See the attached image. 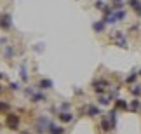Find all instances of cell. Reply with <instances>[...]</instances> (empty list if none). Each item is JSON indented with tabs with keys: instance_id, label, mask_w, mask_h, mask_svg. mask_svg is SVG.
Masks as SVG:
<instances>
[{
	"instance_id": "obj_14",
	"label": "cell",
	"mask_w": 141,
	"mask_h": 134,
	"mask_svg": "<svg viewBox=\"0 0 141 134\" xmlns=\"http://www.w3.org/2000/svg\"><path fill=\"white\" fill-rule=\"evenodd\" d=\"M31 99H33V103H38V101H44V99H45V96H44V94H33V96H31Z\"/></svg>"
},
{
	"instance_id": "obj_19",
	"label": "cell",
	"mask_w": 141,
	"mask_h": 134,
	"mask_svg": "<svg viewBox=\"0 0 141 134\" xmlns=\"http://www.w3.org/2000/svg\"><path fill=\"white\" fill-rule=\"evenodd\" d=\"M11 89H12V91H18L19 85H18V84H11Z\"/></svg>"
},
{
	"instance_id": "obj_7",
	"label": "cell",
	"mask_w": 141,
	"mask_h": 134,
	"mask_svg": "<svg viewBox=\"0 0 141 134\" xmlns=\"http://www.w3.org/2000/svg\"><path fill=\"white\" fill-rule=\"evenodd\" d=\"M87 115H89V117H96V115H99V108H98V106L89 105V106H87Z\"/></svg>"
},
{
	"instance_id": "obj_2",
	"label": "cell",
	"mask_w": 141,
	"mask_h": 134,
	"mask_svg": "<svg viewBox=\"0 0 141 134\" xmlns=\"http://www.w3.org/2000/svg\"><path fill=\"white\" fill-rule=\"evenodd\" d=\"M101 131H105V132H110V131H113L112 122H110L106 117H103V120H101Z\"/></svg>"
},
{
	"instance_id": "obj_12",
	"label": "cell",
	"mask_w": 141,
	"mask_h": 134,
	"mask_svg": "<svg viewBox=\"0 0 141 134\" xmlns=\"http://www.w3.org/2000/svg\"><path fill=\"white\" fill-rule=\"evenodd\" d=\"M129 108H131V110H138V108H141V101H139V99H132L131 105H129Z\"/></svg>"
},
{
	"instance_id": "obj_6",
	"label": "cell",
	"mask_w": 141,
	"mask_h": 134,
	"mask_svg": "<svg viewBox=\"0 0 141 134\" xmlns=\"http://www.w3.org/2000/svg\"><path fill=\"white\" fill-rule=\"evenodd\" d=\"M106 118H108V120H110V122H112L113 129L117 127V111H115V110H113V111H110V113H108V115H106Z\"/></svg>"
},
{
	"instance_id": "obj_11",
	"label": "cell",
	"mask_w": 141,
	"mask_h": 134,
	"mask_svg": "<svg viewBox=\"0 0 141 134\" xmlns=\"http://www.w3.org/2000/svg\"><path fill=\"white\" fill-rule=\"evenodd\" d=\"M38 87H40V89H51V87H52V82L45 78V80H42L40 84H38Z\"/></svg>"
},
{
	"instance_id": "obj_1",
	"label": "cell",
	"mask_w": 141,
	"mask_h": 134,
	"mask_svg": "<svg viewBox=\"0 0 141 134\" xmlns=\"http://www.w3.org/2000/svg\"><path fill=\"white\" fill-rule=\"evenodd\" d=\"M5 124L9 125V129H12V131H16L18 129V125H19V117L18 115H7V118H5Z\"/></svg>"
},
{
	"instance_id": "obj_4",
	"label": "cell",
	"mask_w": 141,
	"mask_h": 134,
	"mask_svg": "<svg viewBox=\"0 0 141 134\" xmlns=\"http://www.w3.org/2000/svg\"><path fill=\"white\" fill-rule=\"evenodd\" d=\"M0 26L4 30H7L9 26H11V16H7V14H4L2 18H0Z\"/></svg>"
},
{
	"instance_id": "obj_3",
	"label": "cell",
	"mask_w": 141,
	"mask_h": 134,
	"mask_svg": "<svg viewBox=\"0 0 141 134\" xmlns=\"http://www.w3.org/2000/svg\"><path fill=\"white\" fill-rule=\"evenodd\" d=\"M129 5L132 7V11H136L138 16H141V2L139 0H129Z\"/></svg>"
},
{
	"instance_id": "obj_8",
	"label": "cell",
	"mask_w": 141,
	"mask_h": 134,
	"mask_svg": "<svg viewBox=\"0 0 141 134\" xmlns=\"http://www.w3.org/2000/svg\"><path fill=\"white\" fill-rule=\"evenodd\" d=\"M115 108H117V110H127L129 105H127L124 99H117V101H115Z\"/></svg>"
},
{
	"instance_id": "obj_16",
	"label": "cell",
	"mask_w": 141,
	"mask_h": 134,
	"mask_svg": "<svg viewBox=\"0 0 141 134\" xmlns=\"http://www.w3.org/2000/svg\"><path fill=\"white\" fill-rule=\"evenodd\" d=\"M131 92H132V96H136V98H138V96H141V85L132 87V89H131Z\"/></svg>"
},
{
	"instance_id": "obj_20",
	"label": "cell",
	"mask_w": 141,
	"mask_h": 134,
	"mask_svg": "<svg viewBox=\"0 0 141 134\" xmlns=\"http://www.w3.org/2000/svg\"><path fill=\"white\" fill-rule=\"evenodd\" d=\"M7 108H9V106H7L5 103H0V110H7Z\"/></svg>"
},
{
	"instance_id": "obj_17",
	"label": "cell",
	"mask_w": 141,
	"mask_h": 134,
	"mask_svg": "<svg viewBox=\"0 0 141 134\" xmlns=\"http://www.w3.org/2000/svg\"><path fill=\"white\" fill-rule=\"evenodd\" d=\"M96 9H103V11H105V2L98 0V2H96Z\"/></svg>"
},
{
	"instance_id": "obj_18",
	"label": "cell",
	"mask_w": 141,
	"mask_h": 134,
	"mask_svg": "<svg viewBox=\"0 0 141 134\" xmlns=\"http://www.w3.org/2000/svg\"><path fill=\"white\" fill-rule=\"evenodd\" d=\"M68 108H70L68 103H63V105H61V110H68Z\"/></svg>"
},
{
	"instance_id": "obj_22",
	"label": "cell",
	"mask_w": 141,
	"mask_h": 134,
	"mask_svg": "<svg viewBox=\"0 0 141 134\" xmlns=\"http://www.w3.org/2000/svg\"><path fill=\"white\" fill-rule=\"evenodd\" d=\"M139 75H141V70H139Z\"/></svg>"
},
{
	"instance_id": "obj_15",
	"label": "cell",
	"mask_w": 141,
	"mask_h": 134,
	"mask_svg": "<svg viewBox=\"0 0 141 134\" xmlns=\"http://www.w3.org/2000/svg\"><path fill=\"white\" fill-rule=\"evenodd\" d=\"M92 26H94V30H96L98 33H101V31H103V28H105V23H103V21H101V23H94Z\"/></svg>"
},
{
	"instance_id": "obj_9",
	"label": "cell",
	"mask_w": 141,
	"mask_h": 134,
	"mask_svg": "<svg viewBox=\"0 0 141 134\" xmlns=\"http://www.w3.org/2000/svg\"><path fill=\"white\" fill-rule=\"evenodd\" d=\"M49 132H51V134H63V132H65V129H63V127H58V125H52V124H51V125H49Z\"/></svg>"
},
{
	"instance_id": "obj_5",
	"label": "cell",
	"mask_w": 141,
	"mask_h": 134,
	"mask_svg": "<svg viewBox=\"0 0 141 134\" xmlns=\"http://www.w3.org/2000/svg\"><path fill=\"white\" fill-rule=\"evenodd\" d=\"M59 120H61V122H71V120H73V115L68 113V111H61V113H59Z\"/></svg>"
},
{
	"instance_id": "obj_13",
	"label": "cell",
	"mask_w": 141,
	"mask_h": 134,
	"mask_svg": "<svg viewBox=\"0 0 141 134\" xmlns=\"http://www.w3.org/2000/svg\"><path fill=\"white\" fill-rule=\"evenodd\" d=\"M136 78H138V71H132V73L125 78V82H127V84H132V82H136Z\"/></svg>"
},
{
	"instance_id": "obj_10",
	"label": "cell",
	"mask_w": 141,
	"mask_h": 134,
	"mask_svg": "<svg viewBox=\"0 0 141 134\" xmlns=\"http://www.w3.org/2000/svg\"><path fill=\"white\" fill-rule=\"evenodd\" d=\"M110 101H112V96H101V98H99V105L101 106H108V105H110Z\"/></svg>"
},
{
	"instance_id": "obj_21",
	"label": "cell",
	"mask_w": 141,
	"mask_h": 134,
	"mask_svg": "<svg viewBox=\"0 0 141 134\" xmlns=\"http://www.w3.org/2000/svg\"><path fill=\"white\" fill-rule=\"evenodd\" d=\"M2 77H4V75H2V73H0V78H2Z\"/></svg>"
}]
</instances>
